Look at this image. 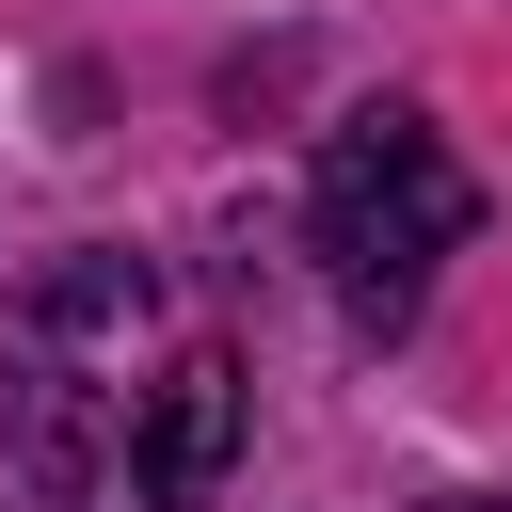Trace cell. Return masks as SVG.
I'll list each match as a JSON object with an SVG mask.
<instances>
[{
	"label": "cell",
	"mask_w": 512,
	"mask_h": 512,
	"mask_svg": "<svg viewBox=\"0 0 512 512\" xmlns=\"http://www.w3.org/2000/svg\"><path fill=\"white\" fill-rule=\"evenodd\" d=\"M304 240H320V288L368 320V336H400L416 320V288L480 240V176L448 160V128L432 112H352L336 144H320V176H304Z\"/></svg>",
	"instance_id": "1"
},
{
	"label": "cell",
	"mask_w": 512,
	"mask_h": 512,
	"mask_svg": "<svg viewBox=\"0 0 512 512\" xmlns=\"http://www.w3.org/2000/svg\"><path fill=\"white\" fill-rule=\"evenodd\" d=\"M432 512H512V496H432Z\"/></svg>",
	"instance_id": "5"
},
{
	"label": "cell",
	"mask_w": 512,
	"mask_h": 512,
	"mask_svg": "<svg viewBox=\"0 0 512 512\" xmlns=\"http://www.w3.org/2000/svg\"><path fill=\"white\" fill-rule=\"evenodd\" d=\"M240 464V352H176L160 384H128V464L112 512H208Z\"/></svg>",
	"instance_id": "3"
},
{
	"label": "cell",
	"mask_w": 512,
	"mask_h": 512,
	"mask_svg": "<svg viewBox=\"0 0 512 512\" xmlns=\"http://www.w3.org/2000/svg\"><path fill=\"white\" fill-rule=\"evenodd\" d=\"M16 336H48V352H80V368H128V352L160 336V272H144V256H64V272H32V304H16Z\"/></svg>",
	"instance_id": "4"
},
{
	"label": "cell",
	"mask_w": 512,
	"mask_h": 512,
	"mask_svg": "<svg viewBox=\"0 0 512 512\" xmlns=\"http://www.w3.org/2000/svg\"><path fill=\"white\" fill-rule=\"evenodd\" d=\"M0 448L32 464V496L112 512V464H128V368H80V352H48V336L0 320Z\"/></svg>",
	"instance_id": "2"
}]
</instances>
